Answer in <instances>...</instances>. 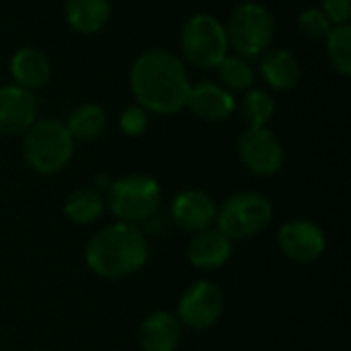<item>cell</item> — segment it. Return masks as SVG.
Listing matches in <instances>:
<instances>
[{"label":"cell","mask_w":351,"mask_h":351,"mask_svg":"<svg viewBox=\"0 0 351 351\" xmlns=\"http://www.w3.org/2000/svg\"><path fill=\"white\" fill-rule=\"evenodd\" d=\"M74 154V140L60 119H35L25 132L23 156L25 162L39 175L62 171Z\"/></svg>","instance_id":"3957f363"},{"label":"cell","mask_w":351,"mask_h":351,"mask_svg":"<svg viewBox=\"0 0 351 351\" xmlns=\"http://www.w3.org/2000/svg\"><path fill=\"white\" fill-rule=\"evenodd\" d=\"M218 76L222 80V86L230 93H245L253 88L255 80L251 62L237 53H226V58L218 64Z\"/></svg>","instance_id":"44dd1931"},{"label":"cell","mask_w":351,"mask_h":351,"mask_svg":"<svg viewBox=\"0 0 351 351\" xmlns=\"http://www.w3.org/2000/svg\"><path fill=\"white\" fill-rule=\"evenodd\" d=\"M88 267L107 280L138 274L148 261V241L136 224L115 222L99 230L86 245Z\"/></svg>","instance_id":"7a4b0ae2"},{"label":"cell","mask_w":351,"mask_h":351,"mask_svg":"<svg viewBox=\"0 0 351 351\" xmlns=\"http://www.w3.org/2000/svg\"><path fill=\"white\" fill-rule=\"evenodd\" d=\"M66 23L84 35L99 33L109 16H111V2L109 0H66L64 6Z\"/></svg>","instance_id":"ac0fdd59"},{"label":"cell","mask_w":351,"mask_h":351,"mask_svg":"<svg viewBox=\"0 0 351 351\" xmlns=\"http://www.w3.org/2000/svg\"><path fill=\"white\" fill-rule=\"evenodd\" d=\"M103 212H105V199H103L101 191H97L93 187H80V189L72 191L64 204L66 218L80 226L97 222L103 216Z\"/></svg>","instance_id":"d6986e66"},{"label":"cell","mask_w":351,"mask_h":351,"mask_svg":"<svg viewBox=\"0 0 351 351\" xmlns=\"http://www.w3.org/2000/svg\"><path fill=\"white\" fill-rule=\"evenodd\" d=\"M49 74L51 68L47 58L35 47H21L10 58V76L14 84L27 90L41 88L49 80Z\"/></svg>","instance_id":"2e32d148"},{"label":"cell","mask_w":351,"mask_h":351,"mask_svg":"<svg viewBox=\"0 0 351 351\" xmlns=\"http://www.w3.org/2000/svg\"><path fill=\"white\" fill-rule=\"evenodd\" d=\"M162 193L156 179L148 175H128L113 181L107 189V206L119 222L138 224L150 220L158 206Z\"/></svg>","instance_id":"8992f818"},{"label":"cell","mask_w":351,"mask_h":351,"mask_svg":"<svg viewBox=\"0 0 351 351\" xmlns=\"http://www.w3.org/2000/svg\"><path fill=\"white\" fill-rule=\"evenodd\" d=\"M185 107L197 119L216 123V121L228 119L234 113L237 101H234V95L230 90H226L222 84L202 82V84H191L189 86Z\"/></svg>","instance_id":"4fadbf2b"},{"label":"cell","mask_w":351,"mask_h":351,"mask_svg":"<svg viewBox=\"0 0 351 351\" xmlns=\"http://www.w3.org/2000/svg\"><path fill=\"white\" fill-rule=\"evenodd\" d=\"M224 311V294L222 290L208 280H199L191 284L181 300H179V317L177 321L189 329H210L214 327Z\"/></svg>","instance_id":"ba28073f"},{"label":"cell","mask_w":351,"mask_h":351,"mask_svg":"<svg viewBox=\"0 0 351 351\" xmlns=\"http://www.w3.org/2000/svg\"><path fill=\"white\" fill-rule=\"evenodd\" d=\"M185 64L167 49L140 53L130 70V88L142 109L156 115H171L185 107L189 93Z\"/></svg>","instance_id":"6da1fadb"},{"label":"cell","mask_w":351,"mask_h":351,"mask_svg":"<svg viewBox=\"0 0 351 351\" xmlns=\"http://www.w3.org/2000/svg\"><path fill=\"white\" fill-rule=\"evenodd\" d=\"M263 80L276 90L294 88L302 78V66L298 58L288 49H269L261 60Z\"/></svg>","instance_id":"e0dca14e"},{"label":"cell","mask_w":351,"mask_h":351,"mask_svg":"<svg viewBox=\"0 0 351 351\" xmlns=\"http://www.w3.org/2000/svg\"><path fill=\"white\" fill-rule=\"evenodd\" d=\"M142 351H177L181 341V323L167 311L148 315L140 327Z\"/></svg>","instance_id":"9a60e30c"},{"label":"cell","mask_w":351,"mask_h":351,"mask_svg":"<svg viewBox=\"0 0 351 351\" xmlns=\"http://www.w3.org/2000/svg\"><path fill=\"white\" fill-rule=\"evenodd\" d=\"M216 202L199 189H185L171 204L173 222L191 234L212 228V224H216Z\"/></svg>","instance_id":"7c38bea8"},{"label":"cell","mask_w":351,"mask_h":351,"mask_svg":"<svg viewBox=\"0 0 351 351\" xmlns=\"http://www.w3.org/2000/svg\"><path fill=\"white\" fill-rule=\"evenodd\" d=\"M37 109L39 105L33 90H27L19 84L0 86V134H25L35 123Z\"/></svg>","instance_id":"8fae6325"},{"label":"cell","mask_w":351,"mask_h":351,"mask_svg":"<svg viewBox=\"0 0 351 351\" xmlns=\"http://www.w3.org/2000/svg\"><path fill=\"white\" fill-rule=\"evenodd\" d=\"M224 29L228 37V47H232L237 56L249 60L269 49L276 33V23L271 12L263 4L243 2L232 10Z\"/></svg>","instance_id":"5b68a950"},{"label":"cell","mask_w":351,"mask_h":351,"mask_svg":"<svg viewBox=\"0 0 351 351\" xmlns=\"http://www.w3.org/2000/svg\"><path fill=\"white\" fill-rule=\"evenodd\" d=\"M276 101L263 88H249L241 101V115L247 128H265L267 121L274 117Z\"/></svg>","instance_id":"7402d4cb"},{"label":"cell","mask_w":351,"mask_h":351,"mask_svg":"<svg viewBox=\"0 0 351 351\" xmlns=\"http://www.w3.org/2000/svg\"><path fill=\"white\" fill-rule=\"evenodd\" d=\"M119 128L125 136H142L148 128V111L142 109L140 105H132L121 111L119 115Z\"/></svg>","instance_id":"d4e9b609"},{"label":"cell","mask_w":351,"mask_h":351,"mask_svg":"<svg viewBox=\"0 0 351 351\" xmlns=\"http://www.w3.org/2000/svg\"><path fill=\"white\" fill-rule=\"evenodd\" d=\"M278 245L288 259L296 263H313L325 253L327 239L319 224L304 218H296L280 228Z\"/></svg>","instance_id":"30bf717a"},{"label":"cell","mask_w":351,"mask_h":351,"mask_svg":"<svg viewBox=\"0 0 351 351\" xmlns=\"http://www.w3.org/2000/svg\"><path fill=\"white\" fill-rule=\"evenodd\" d=\"M237 150L253 175L269 177L284 167V146L267 128H247L239 138Z\"/></svg>","instance_id":"9c48e42d"},{"label":"cell","mask_w":351,"mask_h":351,"mask_svg":"<svg viewBox=\"0 0 351 351\" xmlns=\"http://www.w3.org/2000/svg\"><path fill=\"white\" fill-rule=\"evenodd\" d=\"M228 37L224 23L212 14H193L181 31V51L185 60L197 68H218L228 53Z\"/></svg>","instance_id":"52a82bcc"},{"label":"cell","mask_w":351,"mask_h":351,"mask_svg":"<svg viewBox=\"0 0 351 351\" xmlns=\"http://www.w3.org/2000/svg\"><path fill=\"white\" fill-rule=\"evenodd\" d=\"M327 43V56L331 66L343 74H351V27L348 25H335L329 33V37L325 39Z\"/></svg>","instance_id":"603a6c76"},{"label":"cell","mask_w":351,"mask_h":351,"mask_svg":"<svg viewBox=\"0 0 351 351\" xmlns=\"http://www.w3.org/2000/svg\"><path fill=\"white\" fill-rule=\"evenodd\" d=\"M232 253V241L224 237L218 228H208L197 234L187 245V259L193 267L212 271L220 269Z\"/></svg>","instance_id":"5bb4252c"},{"label":"cell","mask_w":351,"mask_h":351,"mask_svg":"<svg viewBox=\"0 0 351 351\" xmlns=\"http://www.w3.org/2000/svg\"><path fill=\"white\" fill-rule=\"evenodd\" d=\"M321 10L333 25L350 23V0H323Z\"/></svg>","instance_id":"484cf974"},{"label":"cell","mask_w":351,"mask_h":351,"mask_svg":"<svg viewBox=\"0 0 351 351\" xmlns=\"http://www.w3.org/2000/svg\"><path fill=\"white\" fill-rule=\"evenodd\" d=\"M274 218L271 202L255 191L230 195L216 214L218 230L230 241H247L261 234Z\"/></svg>","instance_id":"277c9868"},{"label":"cell","mask_w":351,"mask_h":351,"mask_svg":"<svg viewBox=\"0 0 351 351\" xmlns=\"http://www.w3.org/2000/svg\"><path fill=\"white\" fill-rule=\"evenodd\" d=\"M335 25L325 16V12L321 8H306L300 12L298 16V31L302 37H306L308 41H325L331 33Z\"/></svg>","instance_id":"cb8c5ba5"},{"label":"cell","mask_w":351,"mask_h":351,"mask_svg":"<svg viewBox=\"0 0 351 351\" xmlns=\"http://www.w3.org/2000/svg\"><path fill=\"white\" fill-rule=\"evenodd\" d=\"M66 130L72 136V140H80V142H88L95 140L103 134L105 125H107V115L105 109L95 105V103H86L76 107L68 119H66Z\"/></svg>","instance_id":"ffe728a7"}]
</instances>
